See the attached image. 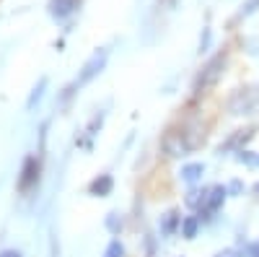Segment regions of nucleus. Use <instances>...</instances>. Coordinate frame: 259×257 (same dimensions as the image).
Listing matches in <instances>:
<instances>
[{
    "instance_id": "f257e3e1",
    "label": "nucleus",
    "mask_w": 259,
    "mask_h": 257,
    "mask_svg": "<svg viewBox=\"0 0 259 257\" xmlns=\"http://www.w3.org/2000/svg\"><path fill=\"white\" fill-rule=\"evenodd\" d=\"M226 195H228V190H226V187H212V190L207 192V195L202 198V210H205V213H212V210H218Z\"/></svg>"
},
{
    "instance_id": "f03ea898",
    "label": "nucleus",
    "mask_w": 259,
    "mask_h": 257,
    "mask_svg": "<svg viewBox=\"0 0 259 257\" xmlns=\"http://www.w3.org/2000/svg\"><path fill=\"white\" fill-rule=\"evenodd\" d=\"M104 60H106V52H96L89 62H85V68H83V73H80V81H89V78H94L101 68H104Z\"/></svg>"
},
{
    "instance_id": "7ed1b4c3",
    "label": "nucleus",
    "mask_w": 259,
    "mask_h": 257,
    "mask_svg": "<svg viewBox=\"0 0 259 257\" xmlns=\"http://www.w3.org/2000/svg\"><path fill=\"white\" fill-rule=\"evenodd\" d=\"M78 3H80V0H52V13L62 18V16L73 13L78 8Z\"/></svg>"
},
{
    "instance_id": "20e7f679",
    "label": "nucleus",
    "mask_w": 259,
    "mask_h": 257,
    "mask_svg": "<svg viewBox=\"0 0 259 257\" xmlns=\"http://www.w3.org/2000/svg\"><path fill=\"white\" fill-rule=\"evenodd\" d=\"M202 171H205L202 164H187V166H182V179H187V182H197V179L202 177Z\"/></svg>"
},
{
    "instance_id": "39448f33",
    "label": "nucleus",
    "mask_w": 259,
    "mask_h": 257,
    "mask_svg": "<svg viewBox=\"0 0 259 257\" xmlns=\"http://www.w3.org/2000/svg\"><path fill=\"white\" fill-rule=\"evenodd\" d=\"M197 229H200V221L194 218V216L184 218V224H182V234H184L187 239H194V237H197Z\"/></svg>"
},
{
    "instance_id": "423d86ee",
    "label": "nucleus",
    "mask_w": 259,
    "mask_h": 257,
    "mask_svg": "<svg viewBox=\"0 0 259 257\" xmlns=\"http://www.w3.org/2000/svg\"><path fill=\"white\" fill-rule=\"evenodd\" d=\"M109 190H112V177H101V179H96V182L91 185L94 195H106Z\"/></svg>"
},
{
    "instance_id": "0eeeda50",
    "label": "nucleus",
    "mask_w": 259,
    "mask_h": 257,
    "mask_svg": "<svg viewBox=\"0 0 259 257\" xmlns=\"http://www.w3.org/2000/svg\"><path fill=\"white\" fill-rule=\"evenodd\" d=\"M36 159H26V164H24V177H21V187H26L31 179H34V174H36Z\"/></svg>"
},
{
    "instance_id": "6e6552de",
    "label": "nucleus",
    "mask_w": 259,
    "mask_h": 257,
    "mask_svg": "<svg viewBox=\"0 0 259 257\" xmlns=\"http://www.w3.org/2000/svg\"><path fill=\"white\" fill-rule=\"evenodd\" d=\"M45 83H47L45 78L39 81V86H36V89H34V94H31V99H29V106H34V104L39 101V96H41V89H45Z\"/></svg>"
},
{
    "instance_id": "1a4fd4ad",
    "label": "nucleus",
    "mask_w": 259,
    "mask_h": 257,
    "mask_svg": "<svg viewBox=\"0 0 259 257\" xmlns=\"http://www.w3.org/2000/svg\"><path fill=\"white\" fill-rule=\"evenodd\" d=\"M106 257H122V244L119 242H112L109 249H106Z\"/></svg>"
},
{
    "instance_id": "9d476101",
    "label": "nucleus",
    "mask_w": 259,
    "mask_h": 257,
    "mask_svg": "<svg viewBox=\"0 0 259 257\" xmlns=\"http://www.w3.org/2000/svg\"><path fill=\"white\" fill-rule=\"evenodd\" d=\"M174 224H177V216H174V213H168V218H166L163 229H166V231H171V229H174Z\"/></svg>"
},
{
    "instance_id": "9b49d317",
    "label": "nucleus",
    "mask_w": 259,
    "mask_h": 257,
    "mask_svg": "<svg viewBox=\"0 0 259 257\" xmlns=\"http://www.w3.org/2000/svg\"><path fill=\"white\" fill-rule=\"evenodd\" d=\"M228 192H233V195H236V192H241V182H231Z\"/></svg>"
},
{
    "instance_id": "f8f14e48",
    "label": "nucleus",
    "mask_w": 259,
    "mask_h": 257,
    "mask_svg": "<svg viewBox=\"0 0 259 257\" xmlns=\"http://www.w3.org/2000/svg\"><path fill=\"white\" fill-rule=\"evenodd\" d=\"M0 257H21V254H18V252H13V249H8V252H3Z\"/></svg>"
},
{
    "instance_id": "ddd939ff",
    "label": "nucleus",
    "mask_w": 259,
    "mask_h": 257,
    "mask_svg": "<svg viewBox=\"0 0 259 257\" xmlns=\"http://www.w3.org/2000/svg\"><path fill=\"white\" fill-rule=\"evenodd\" d=\"M221 257H236V252H223Z\"/></svg>"
},
{
    "instance_id": "4468645a",
    "label": "nucleus",
    "mask_w": 259,
    "mask_h": 257,
    "mask_svg": "<svg viewBox=\"0 0 259 257\" xmlns=\"http://www.w3.org/2000/svg\"><path fill=\"white\" fill-rule=\"evenodd\" d=\"M256 192H259V185H256Z\"/></svg>"
}]
</instances>
